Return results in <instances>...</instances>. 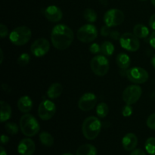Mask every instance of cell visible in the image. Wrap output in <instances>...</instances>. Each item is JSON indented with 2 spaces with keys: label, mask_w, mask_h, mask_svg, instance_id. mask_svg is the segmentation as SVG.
<instances>
[{
  "label": "cell",
  "mask_w": 155,
  "mask_h": 155,
  "mask_svg": "<svg viewBox=\"0 0 155 155\" xmlns=\"http://www.w3.org/2000/svg\"><path fill=\"white\" fill-rule=\"evenodd\" d=\"M50 44L46 39L39 38L33 42L30 47L31 53L36 57H42L49 51Z\"/></svg>",
  "instance_id": "cell-12"
},
{
  "label": "cell",
  "mask_w": 155,
  "mask_h": 155,
  "mask_svg": "<svg viewBox=\"0 0 155 155\" xmlns=\"http://www.w3.org/2000/svg\"><path fill=\"white\" fill-rule=\"evenodd\" d=\"M138 144L137 136L133 133H127L122 140V145L124 149L127 151H131L136 148Z\"/></svg>",
  "instance_id": "cell-16"
},
{
  "label": "cell",
  "mask_w": 155,
  "mask_h": 155,
  "mask_svg": "<svg viewBox=\"0 0 155 155\" xmlns=\"http://www.w3.org/2000/svg\"><path fill=\"white\" fill-rule=\"evenodd\" d=\"M116 61L118 67L122 70L127 69L130 66V64H131L130 56L128 54H125V53H120L117 56Z\"/></svg>",
  "instance_id": "cell-19"
},
{
  "label": "cell",
  "mask_w": 155,
  "mask_h": 155,
  "mask_svg": "<svg viewBox=\"0 0 155 155\" xmlns=\"http://www.w3.org/2000/svg\"><path fill=\"white\" fill-rule=\"evenodd\" d=\"M74 32L64 24L54 26L51 33L52 45L58 50L67 49L74 41Z\"/></svg>",
  "instance_id": "cell-1"
},
{
  "label": "cell",
  "mask_w": 155,
  "mask_h": 155,
  "mask_svg": "<svg viewBox=\"0 0 155 155\" xmlns=\"http://www.w3.org/2000/svg\"><path fill=\"white\" fill-rule=\"evenodd\" d=\"M130 155H146V154L142 149H135L132 151Z\"/></svg>",
  "instance_id": "cell-38"
},
{
  "label": "cell",
  "mask_w": 155,
  "mask_h": 155,
  "mask_svg": "<svg viewBox=\"0 0 155 155\" xmlns=\"http://www.w3.org/2000/svg\"><path fill=\"white\" fill-rule=\"evenodd\" d=\"M0 150H1V151H0V155H7V152H6V151L5 150V148H3L2 146L0 148Z\"/></svg>",
  "instance_id": "cell-40"
},
{
  "label": "cell",
  "mask_w": 155,
  "mask_h": 155,
  "mask_svg": "<svg viewBox=\"0 0 155 155\" xmlns=\"http://www.w3.org/2000/svg\"><path fill=\"white\" fill-rule=\"evenodd\" d=\"M145 150L150 155H155V138H148L145 142Z\"/></svg>",
  "instance_id": "cell-27"
},
{
  "label": "cell",
  "mask_w": 155,
  "mask_h": 155,
  "mask_svg": "<svg viewBox=\"0 0 155 155\" xmlns=\"http://www.w3.org/2000/svg\"><path fill=\"white\" fill-rule=\"evenodd\" d=\"M120 43L124 49L130 51H136L140 47L139 39L134 33H124L120 38Z\"/></svg>",
  "instance_id": "cell-9"
},
{
  "label": "cell",
  "mask_w": 155,
  "mask_h": 155,
  "mask_svg": "<svg viewBox=\"0 0 155 155\" xmlns=\"http://www.w3.org/2000/svg\"><path fill=\"white\" fill-rule=\"evenodd\" d=\"M90 67L94 74L99 77L106 75L109 71V61L104 55H96L91 60Z\"/></svg>",
  "instance_id": "cell-5"
},
{
  "label": "cell",
  "mask_w": 155,
  "mask_h": 155,
  "mask_svg": "<svg viewBox=\"0 0 155 155\" xmlns=\"http://www.w3.org/2000/svg\"><path fill=\"white\" fill-rule=\"evenodd\" d=\"M77 36L80 42L89 43L96 39L98 36V30L95 26L92 24H85L79 29Z\"/></svg>",
  "instance_id": "cell-6"
},
{
  "label": "cell",
  "mask_w": 155,
  "mask_h": 155,
  "mask_svg": "<svg viewBox=\"0 0 155 155\" xmlns=\"http://www.w3.org/2000/svg\"><path fill=\"white\" fill-rule=\"evenodd\" d=\"M9 142V138L5 135H2L1 136V142L2 145H6Z\"/></svg>",
  "instance_id": "cell-39"
},
{
  "label": "cell",
  "mask_w": 155,
  "mask_h": 155,
  "mask_svg": "<svg viewBox=\"0 0 155 155\" xmlns=\"http://www.w3.org/2000/svg\"><path fill=\"white\" fill-rule=\"evenodd\" d=\"M8 35V28L3 24H0V36L2 38H5Z\"/></svg>",
  "instance_id": "cell-33"
},
{
  "label": "cell",
  "mask_w": 155,
  "mask_h": 155,
  "mask_svg": "<svg viewBox=\"0 0 155 155\" xmlns=\"http://www.w3.org/2000/svg\"><path fill=\"white\" fill-rule=\"evenodd\" d=\"M1 122H5L12 117V108L5 101H1Z\"/></svg>",
  "instance_id": "cell-21"
},
{
  "label": "cell",
  "mask_w": 155,
  "mask_h": 155,
  "mask_svg": "<svg viewBox=\"0 0 155 155\" xmlns=\"http://www.w3.org/2000/svg\"><path fill=\"white\" fill-rule=\"evenodd\" d=\"M149 43L151 45V47H153L155 49V32L151 33L149 38Z\"/></svg>",
  "instance_id": "cell-35"
},
{
  "label": "cell",
  "mask_w": 155,
  "mask_h": 155,
  "mask_svg": "<svg viewBox=\"0 0 155 155\" xmlns=\"http://www.w3.org/2000/svg\"><path fill=\"white\" fill-rule=\"evenodd\" d=\"M32 33L27 27H18L14 29L9 35V39L15 45H23L27 44L31 38Z\"/></svg>",
  "instance_id": "cell-4"
},
{
  "label": "cell",
  "mask_w": 155,
  "mask_h": 155,
  "mask_svg": "<svg viewBox=\"0 0 155 155\" xmlns=\"http://www.w3.org/2000/svg\"><path fill=\"white\" fill-rule=\"evenodd\" d=\"M18 107L23 113H28L33 107V101L27 95L22 96L18 101Z\"/></svg>",
  "instance_id": "cell-17"
},
{
  "label": "cell",
  "mask_w": 155,
  "mask_h": 155,
  "mask_svg": "<svg viewBox=\"0 0 155 155\" xmlns=\"http://www.w3.org/2000/svg\"><path fill=\"white\" fill-rule=\"evenodd\" d=\"M151 64H152L153 67H154V69H155V54L153 55L152 58H151Z\"/></svg>",
  "instance_id": "cell-41"
},
{
  "label": "cell",
  "mask_w": 155,
  "mask_h": 155,
  "mask_svg": "<svg viewBox=\"0 0 155 155\" xmlns=\"http://www.w3.org/2000/svg\"><path fill=\"white\" fill-rule=\"evenodd\" d=\"M89 51L92 54H97L101 51V46L97 43H92L89 46Z\"/></svg>",
  "instance_id": "cell-32"
},
{
  "label": "cell",
  "mask_w": 155,
  "mask_h": 155,
  "mask_svg": "<svg viewBox=\"0 0 155 155\" xmlns=\"http://www.w3.org/2000/svg\"><path fill=\"white\" fill-rule=\"evenodd\" d=\"M146 124L148 128L155 130V113L152 114L148 117V118L147 119Z\"/></svg>",
  "instance_id": "cell-30"
},
{
  "label": "cell",
  "mask_w": 155,
  "mask_h": 155,
  "mask_svg": "<svg viewBox=\"0 0 155 155\" xmlns=\"http://www.w3.org/2000/svg\"><path fill=\"white\" fill-rule=\"evenodd\" d=\"M101 129V123L95 117H89L83 121L82 131L83 136L88 140H93L99 134Z\"/></svg>",
  "instance_id": "cell-2"
},
{
  "label": "cell",
  "mask_w": 155,
  "mask_h": 155,
  "mask_svg": "<svg viewBox=\"0 0 155 155\" xmlns=\"http://www.w3.org/2000/svg\"><path fill=\"white\" fill-rule=\"evenodd\" d=\"M110 36L113 39H115V40H117L119 38H120V33H118L117 31H112L110 32Z\"/></svg>",
  "instance_id": "cell-37"
},
{
  "label": "cell",
  "mask_w": 155,
  "mask_h": 155,
  "mask_svg": "<svg viewBox=\"0 0 155 155\" xmlns=\"http://www.w3.org/2000/svg\"><path fill=\"white\" fill-rule=\"evenodd\" d=\"M62 155H74V154H71V153H64V154H63Z\"/></svg>",
  "instance_id": "cell-44"
},
{
  "label": "cell",
  "mask_w": 155,
  "mask_h": 155,
  "mask_svg": "<svg viewBox=\"0 0 155 155\" xmlns=\"http://www.w3.org/2000/svg\"><path fill=\"white\" fill-rule=\"evenodd\" d=\"M5 128L6 131L8 133L11 135H15L18 133V126L16 124L12 122H8L5 124Z\"/></svg>",
  "instance_id": "cell-28"
},
{
  "label": "cell",
  "mask_w": 155,
  "mask_h": 155,
  "mask_svg": "<svg viewBox=\"0 0 155 155\" xmlns=\"http://www.w3.org/2000/svg\"><path fill=\"white\" fill-rule=\"evenodd\" d=\"M151 3H152L153 5L155 7V0H151Z\"/></svg>",
  "instance_id": "cell-45"
},
{
  "label": "cell",
  "mask_w": 155,
  "mask_h": 155,
  "mask_svg": "<svg viewBox=\"0 0 155 155\" xmlns=\"http://www.w3.org/2000/svg\"><path fill=\"white\" fill-rule=\"evenodd\" d=\"M151 98H152L154 100H155V91L154 92H153L152 95H151Z\"/></svg>",
  "instance_id": "cell-43"
},
{
  "label": "cell",
  "mask_w": 155,
  "mask_h": 155,
  "mask_svg": "<svg viewBox=\"0 0 155 155\" xmlns=\"http://www.w3.org/2000/svg\"><path fill=\"white\" fill-rule=\"evenodd\" d=\"M84 18L89 23H94L97 20V13L92 8H87L83 13Z\"/></svg>",
  "instance_id": "cell-26"
},
{
  "label": "cell",
  "mask_w": 155,
  "mask_h": 155,
  "mask_svg": "<svg viewBox=\"0 0 155 155\" xmlns=\"http://www.w3.org/2000/svg\"><path fill=\"white\" fill-rule=\"evenodd\" d=\"M141 1H145V0H141Z\"/></svg>",
  "instance_id": "cell-46"
},
{
  "label": "cell",
  "mask_w": 155,
  "mask_h": 155,
  "mask_svg": "<svg viewBox=\"0 0 155 155\" xmlns=\"http://www.w3.org/2000/svg\"><path fill=\"white\" fill-rule=\"evenodd\" d=\"M96 102V95L92 92H87L80 97L78 101L79 108L83 111H89L95 107Z\"/></svg>",
  "instance_id": "cell-13"
},
{
  "label": "cell",
  "mask_w": 155,
  "mask_h": 155,
  "mask_svg": "<svg viewBox=\"0 0 155 155\" xmlns=\"http://www.w3.org/2000/svg\"><path fill=\"white\" fill-rule=\"evenodd\" d=\"M149 25L152 30H155V13L151 17V18H150Z\"/></svg>",
  "instance_id": "cell-36"
},
{
  "label": "cell",
  "mask_w": 155,
  "mask_h": 155,
  "mask_svg": "<svg viewBox=\"0 0 155 155\" xmlns=\"http://www.w3.org/2000/svg\"><path fill=\"white\" fill-rule=\"evenodd\" d=\"M62 91H63V87L61 84L59 83H52L47 91V96L51 99L57 98L61 95Z\"/></svg>",
  "instance_id": "cell-18"
},
{
  "label": "cell",
  "mask_w": 155,
  "mask_h": 155,
  "mask_svg": "<svg viewBox=\"0 0 155 155\" xmlns=\"http://www.w3.org/2000/svg\"><path fill=\"white\" fill-rule=\"evenodd\" d=\"M142 90L138 85H131L124 89L123 92V99L127 104H133L137 102L141 98Z\"/></svg>",
  "instance_id": "cell-8"
},
{
  "label": "cell",
  "mask_w": 155,
  "mask_h": 155,
  "mask_svg": "<svg viewBox=\"0 0 155 155\" xmlns=\"http://www.w3.org/2000/svg\"><path fill=\"white\" fill-rule=\"evenodd\" d=\"M96 113L97 115L101 118H104L107 117L109 113V107L107 104L104 102L99 103L97 106Z\"/></svg>",
  "instance_id": "cell-25"
},
{
  "label": "cell",
  "mask_w": 155,
  "mask_h": 155,
  "mask_svg": "<svg viewBox=\"0 0 155 155\" xmlns=\"http://www.w3.org/2000/svg\"><path fill=\"white\" fill-rule=\"evenodd\" d=\"M76 155H97V149L94 145L86 144L77 149Z\"/></svg>",
  "instance_id": "cell-20"
},
{
  "label": "cell",
  "mask_w": 155,
  "mask_h": 155,
  "mask_svg": "<svg viewBox=\"0 0 155 155\" xmlns=\"http://www.w3.org/2000/svg\"><path fill=\"white\" fill-rule=\"evenodd\" d=\"M30 57L29 54L27 53H23L18 57V64L21 66H25L30 62Z\"/></svg>",
  "instance_id": "cell-29"
},
{
  "label": "cell",
  "mask_w": 155,
  "mask_h": 155,
  "mask_svg": "<svg viewBox=\"0 0 155 155\" xmlns=\"http://www.w3.org/2000/svg\"><path fill=\"white\" fill-rule=\"evenodd\" d=\"M101 52L103 55L111 56L114 52V45L109 41H105L101 45Z\"/></svg>",
  "instance_id": "cell-24"
},
{
  "label": "cell",
  "mask_w": 155,
  "mask_h": 155,
  "mask_svg": "<svg viewBox=\"0 0 155 155\" xmlns=\"http://www.w3.org/2000/svg\"><path fill=\"white\" fill-rule=\"evenodd\" d=\"M39 140L41 143L46 147L52 146L54 144V138L47 132H42L39 135Z\"/></svg>",
  "instance_id": "cell-23"
},
{
  "label": "cell",
  "mask_w": 155,
  "mask_h": 155,
  "mask_svg": "<svg viewBox=\"0 0 155 155\" xmlns=\"http://www.w3.org/2000/svg\"><path fill=\"white\" fill-rule=\"evenodd\" d=\"M45 17L51 22H58L63 17V13L58 7L55 5H50L44 11Z\"/></svg>",
  "instance_id": "cell-15"
},
{
  "label": "cell",
  "mask_w": 155,
  "mask_h": 155,
  "mask_svg": "<svg viewBox=\"0 0 155 155\" xmlns=\"http://www.w3.org/2000/svg\"><path fill=\"white\" fill-rule=\"evenodd\" d=\"M127 78L133 83L142 84L148 80V74L145 69L139 67L133 68L127 71Z\"/></svg>",
  "instance_id": "cell-10"
},
{
  "label": "cell",
  "mask_w": 155,
  "mask_h": 155,
  "mask_svg": "<svg viewBox=\"0 0 155 155\" xmlns=\"http://www.w3.org/2000/svg\"><path fill=\"white\" fill-rule=\"evenodd\" d=\"M133 33L140 39H144L149 35V30L146 26L143 24H136L133 29Z\"/></svg>",
  "instance_id": "cell-22"
},
{
  "label": "cell",
  "mask_w": 155,
  "mask_h": 155,
  "mask_svg": "<svg viewBox=\"0 0 155 155\" xmlns=\"http://www.w3.org/2000/svg\"><path fill=\"white\" fill-rule=\"evenodd\" d=\"M133 109L130 104H127V105L124 106L122 109L123 115H124V117H126L131 116L132 114H133Z\"/></svg>",
  "instance_id": "cell-31"
},
{
  "label": "cell",
  "mask_w": 155,
  "mask_h": 155,
  "mask_svg": "<svg viewBox=\"0 0 155 155\" xmlns=\"http://www.w3.org/2000/svg\"><path fill=\"white\" fill-rule=\"evenodd\" d=\"M36 150V145L32 139H24L20 142L18 146V151L21 155H33Z\"/></svg>",
  "instance_id": "cell-14"
},
{
  "label": "cell",
  "mask_w": 155,
  "mask_h": 155,
  "mask_svg": "<svg viewBox=\"0 0 155 155\" xmlns=\"http://www.w3.org/2000/svg\"><path fill=\"white\" fill-rule=\"evenodd\" d=\"M56 111V106L49 100H45L40 103L38 108V114L42 120L51 119Z\"/></svg>",
  "instance_id": "cell-11"
},
{
  "label": "cell",
  "mask_w": 155,
  "mask_h": 155,
  "mask_svg": "<svg viewBox=\"0 0 155 155\" xmlns=\"http://www.w3.org/2000/svg\"><path fill=\"white\" fill-rule=\"evenodd\" d=\"M110 27H108V26H107V25L102 27L101 29V34L104 36H110Z\"/></svg>",
  "instance_id": "cell-34"
},
{
  "label": "cell",
  "mask_w": 155,
  "mask_h": 155,
  "mask_svg": "<svg viewBox=\"0 0 155 155\" xmlns=\"http://www.w3.org/2000/svg\"><path fill=\"white\" fill-rule=\"evenodd\" d=\"M20 128L23 134L28 137H32L37 134L40 127L36 118L31 114H26L20 120Z\"/></svg>",
  "instance_id": "cell-3"
},
{
  "label": "cell",
  "mask_w": 155,
  "mask_h": 155,
  "mask_svg": "<svg viewBox=\"0 0 155 155\" xmlns=\"http://www.w3.org/2000/svg\"><path fill=\"white\" fill-rule=\"evenodd\" d=\"M124 21V14L120 9L112 8L107 11L104 15V22L108 27H117Z\"/></svg>",
  "instance_id": "cell-7"
},
{
  "label": "cell",
  "mask_w": 155,
  "mask_h": 155,
  "mask_svg": "<svg viewBox=\"0 0 155 155\" xmlns=\"http://www.w3.org/2000/svg\"><path fill=\"white\" fill-rule=\"evenodd\" d=\"M0 54H1V64L2 63V61H3V52H2V50L1 49V53H0Z\"/></svg>",
  "instance_id": "cell-42"
}]
</instances>
